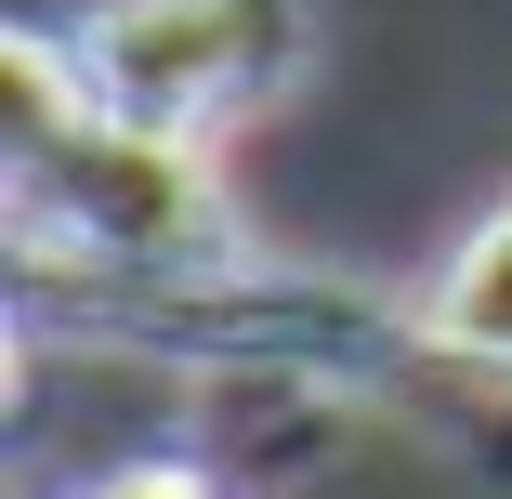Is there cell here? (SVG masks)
Listing matches in <instances>:
<instances>
[{"label":"cell","mask_w":512,"mask_h":499,"mask_svg":"<svg viewBox=\"0 0 512 499\" xmlns=\"http://www.w3.org/2000/svg\"><path fill=\"white\" fill-rule=\"evenodd\" d=\"M276 66V0H119L92 79H106V119L132 132H184L197 106H224Z\"/></svg>","instance_id":"obj_1"},{"label":"cell","mask_w":512,"mask_h":499,"mask_svg":"<svg viewBox=\"0 0 512 499\" xmlns=\"http://www.w3.org/2000/svg\"><path fill=\"white\" fill-rule=\"evenodd\" d=\"M434 342H460V355H512V211L447 263V289H434Z\"/></svg>","instance_id":"obj_2"},{"label":"cell","mask_w":512,"mask_h":499,"mask_svg":"<svg viewBox=\"0 0 512 499\" xmlns=\"http://www.w3.org/2000/svg\"><path fill=\"white\" fill-rule=\"evenodd\" d=\"M106 499H197L184 473H132V486H106Z\"/></svg>","instance_id":"obj_3"}]
</instances>
